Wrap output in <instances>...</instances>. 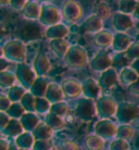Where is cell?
<instances>
[{"mask_svg": "<svg viewBox=\"0 0 139 150\" xmlns=\"http://www.w3.org/2000/svg\"><path fill=\"white\" fill-rule=\"evenodd\" d=\"M115 62H116V64L120 65V67H125V65H127V64L129 63V62H132V61H131V59L128 58L126 52H125V53H120V54L116 57Z\"/></svg>", "mask_w": 139, "mask_h": 150, "instance_id": "cell-14", "label": "cell"}, {"mask_svg": "<svg viewBox=\"0 0 139 150\" xmlns=\"http://www.w3.org/2000/svg\"><path fill=\"white\" fill-rule=\"evenodd\" d=\"M137 2L136 1H122L121 2V9L125 13H132L135 11Z\"/></svg>", "mask_w": 139, "mask_h": 150, "instance_id": "cell-11", "label": "cell"}, {"mask_svg": "<svg viewBox=\"0 0 139 150\" xmlns=\"http://www.w3.org/2000/svg\"><path fill=\"white\" fill-rule=\"evenodd\" d=\"M97 41H98V44H100L101 46H108V45H110V42L112 41V36H111L110 33L104 32V33H102L101 35H99Z\"/></svg>", "mask_w": 139, "mask_h": 150, "instance_id": "cell-12", "label": "cell"}, {"mask_svg": "<svg viewBox=\"0 0 139 150\" xmlns=\"http://www.w3.org/2000/svg\"><path fill=\"white\" fill-rule=\"evenodd\" d=\"M129 90H131L132 93H134V94L139 95V79H137L133 85L129 86Z\"/></svg>", "mask_w": 139, "mask_h": 150, "instance_id": "cell-15", "label": "cell"}, {"mask_svg": "<svg viewBox=\"0 0 139 150\" xmlns=\"http://www.w3.org/2000/svg\"><path fill=\"white\" fill-rule=\"evenodd\" d=\"M100 12H101V16L105 18V16H108V14H109V9H108V7L105 4H101L100 6Z\"/></svg>", "mask_w": 139, "mask_h": 150, "instance_id": "cell-16", "label": "cell"}, {"mask_svg": "<svg viewBox=\"0 0 139 150\" xmlns=\"http://www.w3.org/2000/svg\"><path fill=\"white\" fill-rule=\"evenodd\" d=\"M114 25L117 30H125L132 27L133 25V20L131 16H128L127 14L125 13H119V14H115V18H114Z\"/></svg>", "mask_w": 139, "mask_h": 150, "instance_id": "cell-2", "label": "cell"}, {"mask_svg": "<svg viewBox=\"0 0 139 150\" xmlns=\"http://www.w3.org/2000/svg\"><path fill=\"white\" fill-rule=\"evenodd\" d=\"M132 45V40L131 38L126 36L125 34L119 33L115 35L114 38V48L119 50V51H123V50H127L129 46Z\"/></svg>", "mask_w": 139, "mask_h": 150, "instance_id": "cell-4", "label": "cell"}, {"mask_svg": "<svg viewBox=\"0 0 139 150\" xmlns=\"http://www.w3.org/2000/svg\"><path fill=\"white\" fill-rule=\"evenodd\" d=\"M126 54L131 59V61L139 59V42H134L129 46V48L126 50Z\"/></svg>", "mask_w": 139, "mask_h": 150, "instance_id": "cell-9", "label": "cell"}, {"mask_svg": "<svg viewBox=\"0 0 139 150\" xmlns=\"http://www.w3.org/2000/svg\"><path fill=\"white\" fill-rule=\"evenodd\" d=\"M117 82V74L114 70H109L104 75H103V79H102V84L104 87H110L114 85Z\"/></svg>", "mask_w": 139, "mask_h": 150, "instance_id": "cell-8", "label": "cell"}, {"mask_svg": "<svg viewBox=\"0 0 139 150\" xmlns=\"http://www.w3.org/2000/svg\"><path fill=\"white\" fill-rule=\"evenodd\" d=\"M100 105H100V110H101L103 115H113L116 111V105H115L114 100L111 99V98H103L101 102H100Z\"/></svg>", "mask_w": 139, "mask_h": 150, "instance_id": "cell-5", "label": "cell"}, {"mask_svg": "<svg viewBox=\"0 0 139 150\" xmlns=\"http://www.w3.org/2000/svg\"><path fill=\"white\" fill-rule=\"evenodd\" d=\"M139 115V109L136 105L124 102L117 109V119L122 123H128L137 119Z\"/></svg>", "mask_w": 139, "mask_h": 150, "instance_id": "cell-1", "label": "cell"}, {"mask_svg": "<svg viewBox=\"0 0 139 150\" xmlns=\"http://www.w3.org/2000/svg\"><path fill=\"white\" fill-rule=\"evenodd\" d=\"M111 64V60L107 54H102L101 57H99V59L97 61V68L98 69H105L108 68Z\"/></svg>", "mask_w": 139, "mask_h": 150, "instance_id": "cell-13", "label": "cell"}, {"mask_svg": "<svg viewBox=\"0 0 139 150\" xmlns=\"http://www.w3.org/2000/svg\"><path fill=\"white\" fill-rule=\"evenodd\" d=\"M134 134H135V131L129 125H122L116 132V135L120 137V139H124V140L131 139L134 136Z\"/></svg>", "mask_w": 139, "mask_h": 150, "instance_id": "cell-7", "label": "cell"}, {"mask_svg": "<svg viewBox=\"0 0 139 150\" xmlns=\"http://www.w3.org/2000/svg\"><path fill=\"white\" fill-rule=\"evenodd\" d=\"M131 68L134 69L136 71V73L139 75V59H137V60H135L134 62H132V67H131Z\"/></svg>", "mask_w": 139, "mask_h": 150, "instance_id": "cell-17", "label": "cell"}, {"mask_svg": "<svg viewBox=\"0 0 139 150\" xmlns=\"http://www.w3.org/2000/svg\"><path fill=\"white\" fill-rule=\"evenodd\" d=\"M136 125H137V127H138V129H139V117L136 119Z\"/></svg>", "mask_w": 139, "mask_h": 150, "instance_id": "cell-19", "label": "cell"}, {"mask_svg": "<svg viewBox=\"0 0 139 150\" xmlns=\"http://www.w3.org/2000/svg\"><path fill=\"white\" fill-rule=\"evenodd\" d=\"M121 82L125 85H133L139 79V75L133 68H124L121 72Z\"/></svg>", "mask_w": 139, "mask_h": 150, "instance_id": "cell-3", "label": "cell"}, {"mask_svg": "<svg viewBox=\"0 0 139 150\" xmlns=\"http://www.w3.org/2000/svg\"><path fill=\"white\" fill-rule=\"evenodd\" d=\"M136 25H137V28H138V30H139V21L137 22V24H136Z\"/></svg>", "mask_w": 139, "mask_h": 150, "instance_id": "cell-20", "label": "cell"}, {"mask_svg": "<svg viewBox=\"0 0 139 150\" xmlns=\"http://www.w3.org/2000/svg\"><path fill=\"white\" fill-rule=\"evenodd\" d=\"M129 149V145L127 144L126 140L124 139H116L114 140L111 145V150H128Z\"/></svg>", "mask_w": 139, "mask_h": 150, "instance_id": "cell-10", "label": "cell"}, {"mask_svg": "<svg viewBox=\"0 0 139 150\" xmlns=\"http://www.w3.org/2000/svg\"><path fill=\"white\" fill-rule=\"evenodd\" d=\"M134 15L136 16V19H138V21H139V2H137L136 9H135V11H134Z\"/></svg>", "mask_w": 139, "mask_h": 150, "instance_id": "cell-18", "label": "cell"}, {"mask_svg": "<svg viewBox=\"0 0 139 150\" xmlns=\"http://www.w3.org/2000/svg\"><path fill=\"white\" fill-rule=\"evenodd\" d=\"M98 131H99V133H101L102 135H104L105 137H111L114 134H116L117 129L116 126L113 123L105 121V122H101L98 125Z\"/></svg>", "mask_w": 139, "mask_h": 150, "instance_id": "cell-6", "label": "cell"}]
</instances>
